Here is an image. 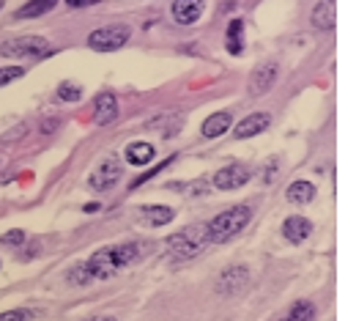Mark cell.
Wrapping results in <instances>:
<instances>
[{
    "mask_svg": "<svg viewBox=\"0 0 356 321\" xmlns=\"http://www.w3.org/2000/svg\"><path fill=\"white\" fill-rule=\"evenodd\" d=\"M312 25L318 31H334V25H337V0H321L312 8Z\"/></svg>",
    "mask_w": 356,
    "mask_h": 321,
    "instance_id": "30bf717a",
    "label": "cell"
},
{
    "mask_svg": "<svg viewBox=\"0 0 356 321\" xmlns=\"http://www.w3.org/2000/svg\"><path fill=\"white\" fill-rule=\"evenodd\" d=\"M93 3H99V0H66V6H72V8H86V6H93Z\"/></svg>",
    "mask_w": 356,
    "mask_h": 321,
    "instance_id": "4316f807",
    "label": "cell"
},
{
    "mask_svg": "<svg viewBox=\"0 0 356 321\" xmlns=\"http://www.w3.org/2000/svg\"><path fill=\"white\" fill-rule=\"evenodd\" d=\"M69 280H72L74 285H86V283H90L93 277L88 275V269H86V264H80V267H74V269L69 272Z\"/></svg>",
    "mask_w": 356,
    "mask_h": 321,
    "instance_id": "d4e9b609",
    "label": "cell"
},
{
    "mask_svg": "<svg viewBox=\"0 0 356 321\" xmlns=\"http://www.w3.org/2000/svg\"><path fill=\"white\" fill-rule=\"evenodd\" d=\"M230 124H233L230 113H214V116H209L203 121V138H220V135H225L230 130Z\"/></svg>",
    "mask_w": 356,
    "mask_h": 321,
    "instance_id": "2e32d148",
    "label": "cell"
},
{
    "mask_svg": "<svg viewBox=\"0 0 356 321\" xmlns=\"http://www.w3.org/2000/svg\"><path fill=\"white\" fill-rule=\"evenodd\" d=\"M250 179H252V171H250L247 165L233 162V165H225L222 171H217V176H214V187L227 192V189H238V187H244Z\"/></svg>",
    "mask_w": 356,
    "mask_h": 321,
    "instance_id": "52a82bcc",
    "label": "cell"
},
{
    "mask_svg": "<svg viewBox=\"0 0 356 321\" xmlns=\"http://www.w3.org/2000/svg\"><path fill=\"white\" fill-rule=\"evenodd\" d=\"M0 8H3V0H0Z\"/></svg>",
    "mask_w": 356,
    "mask_h": 321,
    "instance_id": "f546056e",
    "label": "cell"
},
{
    "mask_svg": "<svg viewBox=\"0 0 356 321\" xmlns=\"http://www.w3.org/2000/svg\"><path fill=\"white\" fill-rule=\"evenodd\" d=\"M285 198H288V203H296V206H305V203H310L312 198H315V184L312 182H293L288 187V192H285Z\"/></svg>",
    "mask_w": 356,
    "mask_h": 321,
    "instance_id": "ac0fdd59",
    "label": "cell"
},
{
    "mask_svg": "<svg viewBox=\"0 0 356 321\" xmlns=\"http://www.w3.org/2000/svg\"><path fill=\"white\" fill-rule=\"evenodd\" d=\"M274 83H277V63L268 61V63L258 66V69L252 72V77H250V96H255V99L264 96Z\"/></svg>",
    "mask_w": 356,
    "mask_h": 321,
    "instance_id": "9c48e42d",
    "label": "cell"
},
{
    "mask_svg": "<svg viewBox=\"0 0 356 321\" xmlns=\"http://www.w3.org/2000/svg\"><path fill=\"white\" fill-rule=\"evenodd\" d=\"M47 52H49V42L42 36H19L0 45L3 58H31V55H47Z\"/></svg>",
    "mask_w": 356,
    "mask_h": 321,
    "instance_id": "5b68a950",
    "label": "cell"
},
{
    "mask_svg": "<svg viewBox=\"0 0 356 321\" xmlns=\"http://www.w3.org/2000/svg\"><path fill=\"white\" fill-rule=\"evenodd\" d=\"M154 154H156L154 146H151V143H143V140L127 146V159H129V165H137V168L148 165V162L154 159Z\"/></svg>",
    "mask_w": 356,
    "mask_h": 321,
    "instance_id": "e0dca14e",
    "label": "cell"
},
{
    "mask_svg": "<svg viewBox=\"0 0 356 321\" xmlns=\"http://www.w3.org/2000/svg\"><path fill=\"white\" fill-rule=\"evenodd\" d=\"M31 319H33V313H31L28 308H17V311L0 313V321H31Z\"/></svg>",
    "mask_w": 356,
    "mask_h": 321,
    "instance_id": "cb8c5ba5",
    "label": "cell"
},
{
    "mask_svg": "<svg viewBox=\"0 0 356 321\" xmlns=\"http://www.w3.org/2000/svg\"><path fill=\"white\" fill-rule=\"evenodd\" d=\"M88 321H115L113 316H93V319H88Z\"/></svg>",
    "mask_w": 356,
    "mask_h": 321,
    "instance_id": "f1b7e54d",
    "label": "cell"
},
{
    "mask_svg": "<svg viewBox=\"0 0 356 321\" xmlns=\"http://www.w3.org/2000/svg\"><path fill=\"white\" fill-rule=\"evenodd\" d=\"M93 118H96V124H99V127H107V124H113V121L118 118V102H115V96H113V93H102V96L96 99Z\"/></svg>",
    "mask_w": 356,
    "mask_h": 321,
    "instance_id": "4fadbf2b",
    "label": "cell"
},
{
    "mask_svg": "<svg viewBox=\"0 0 356 321\" xmlns=\"http://www.w3.org/2000/svg\"><path fill=\"white\" fill-rule=\"evenodd\" d=\"M268 124H271V116H268V113H252V116L241 118V121L233 127V135H236V140L255 138V135L266 132Z\"/></svg>",
    "mask_w": 356,
    "mask_h": 321,
    "instance_id": "ba28073f",
    "label": "cell"
},
{
    "mask_svg": "<svg viewBox=\"0 0 356 321\" xmlns=\"http://www.w3.org/2000/svg\"><path fill=\"white\" fill-rule=\"evenodd\" d=\"M143 242H124V244H113V247H102L86 261V269L93 280H107L113 277L121 267L134 264L143 256Z\"/></svg>",
    "mask_w": 356,
    "mask_h": 321,
    "instance_id": "6da1fadb",
    "label": "cell"
},
{
    "mask_svg": "<svg viewBox=\"0 0 356 321\" xmlns=\"http://www.w3.org/2000/svg\"><path fill=\"white\" fill-rule=\"evenodd\" d=\"M247 283V267H230L220 277V291L222 294H236Z\"/></svg>",
    "mask_w": 356,
    "mask_h": 321,
    "instance_id": "9a60e30c",
    "label": "cell"
},
{
    "mask_svg": "<svg viewBox=\"0 0 356 321\" xmlns=\"http://www.w3.org/2000/svg\"><path fill=\"white\" fill-rule=\"evenodd\" d=\"M252 212L250 206H233L222 214H217L209 226H206V236H209V244H222V242H230L233 236H238L241 230L247 228Z\"/></svg>",
    "mask_w": 356,
    "mask_h": 321,
    "instance_id": "7a4b0ae2",
    "label": "cell"
},
{
    "mask_svg": "<svg viewBox=\"0 0 356 321\" xmlns=\"http://www.w3.org/2000/svg\"><path fill=\"white\" fill-rule=\"evenodd\" d=\"M58 0H28L19 11H17V19H33V17H42L49 8H55Z\"/></svg>",
    "mask_w": 356,
    "mask_h": 321,
    "instance_id": "d6986e66",
    "label": "cell"
},
{
    "mask_svg": "<svg viewBox=\"0 0 356 321\" xmlns=\"http://www.w3.org/2000/svg\"><path fill=\"white\" fill-rule=\"evenodd\" d=\"M22 75H25V72H22L19 66H3V69H0V88L8 86V83H14V80H22Z\"/></svg>",
    "mask_w": 356,
    "mask_h": 321,
    "instance_id": "7402d4cb",
    "label": "cell"
},
{
    "mask_svg": "<svg viewBox=\"0 0 356 321\" xmlns=\"http://www.w3.org/2000/svg\"><path fill=\"white\" fill-rule=\"evenodd\" d=\"M129 28L127 25H107V28H99L88 36V47L96 52H115L129 42Z\"/></svg>",
    "mask_w": 356,
    "mask_h": 321,
    "instance_id": "277c9868",
    "label": "cell"
},
{
    "mask_svg": "<svg viewBox=\"0 0 356 321\" xmlns=\"http://www.w3.org/2000/svg\"><path fill=\"white\" fill-rule=\"evenodd\" d=\"M55 127H58V121H55V118H52V121H47V124H44V132H52Z\"/></svg>",
    "mask_w": 356,
    "mask_h": 321,
    "instance_id": "83f0119b",
    "label": "cell"
},
{
    "mask_svg": "<svg viewBox=\"0 0 356 321\" xmlns=\"http://www.w3.org/2000/svg\"><path fill=\"white\" fill-rule=\"evenodd\" d=\"M241 49H244V22L233 19L227 25V52L230 55H241Z\"/></svg>",
    "mask_w": 356,
    "mask_h": 321,
    "instance_id": "ffe728a7",
    "label": "cell"
},
{
    "mask_svg": "<svg viewBox=\"0 0 356 321\" xmlns=\"http://www.w3.org/2000/svg\"><path fill=\"white\" fill-rule=\"evenodd\" d=\"M118 179H121V162H118L115 157H107V159L88 176V187L93 192H104V189H110L113 184H118Z\"/></svg>",
    "mask_w": 356,
    "mask_h": 321,
    "instance_id": "8992f818",
    "label": "cell"
},
{
    "mask_svg": "<svg viewBox=\"0 0 356 321\" xmlns=\"http://www.w3.org/2000/svg\"><path fill=\"white\" fill-rule=\"evenodd\" d=\"M310 233H312V223L305 220V217H299V214H293V217H288V220L282 223V236H285L291 244H302Z\"/></svg>",
    "mask_w": 356,
    "mask_h": 321,
    "instance_id": "7c38bea8",
    "label": "cell"
},
{
    "mask_svg": "<svg viewBox=\"0 0 356 321\" xmlns=\"http://www.w3.org/2000/svg\"><path fill=\"white\" fill-rule=\"evenodd\" d=\"M209 244V236H206V226H189L186 230L181 233H173L168 239V247L176 258H192L197 256L203 247Z\"/></svg>",
    "mask_w": 356,
    "mask_h": 321,
    "instance_id": "3957f363",
    "label": "cell"
},
{
    "mask_svg": "<svg viewBox=\"0 0 356 321\" xmlns=\"http://www.w3.org/2000/svg\"><path fill=\"white\" fill-rule=\"evenodd\" d=\"M58 96H60L63 102H77V99L83 96V88L74 86V83H63V86L58 88Z\"/></svg>",
    "mask_w": 356,
    "mask_h": 321,
    "instance_id": "603a6c76",
    "label": "cell"
},
{
    "mask_svg": "<svg viewBox=\"0 0 356 321\" xmlns=\"http://www.w3.org/2000/svg\"><path fill=\"white\" fill-rule=\"evenodd\" d=\"M0 242H3V244H17V247H19V244L25 242V233H22L19 228H14V230H8V233H3Z\"/></svg>",
    "mask_w": 356,
    "mask_h": 321,
    "instance_id": "484cf974",
    "label": "cell"
},
{
    "mask_svg": "<svg viewBox=\"0 0 356 321\" xmlns=\"http://www.w3.org/2000/svg\"><path fill=\"white\" fill-rule=\"evenodd\" d=\"M203 3L206 0H176L173 3V19L178 25H192L200 19L203 14Z\"/></svg>",
    "mask_w": 356,
    "mask_h": 321,
    "instance_id": "8fae6325",
    "label": "cell"
},
{
    "mask_svg": "<svg viewBox=\"0 0 356 321\" xmlns=\"http://www.w3.org/2000/svg\"><path fill=\"white\" fill-rule=\"evenodd\" d=\"M143 214L151 220V226H168V223L176 217V212H173L170 206H145Z\"/></svg>",
    "mask_w": 356,
    "mask_h": 321,
    "instance_id": "44dd1931",
    "label": "cell"
},
{
    "mask_svg": "<svg viewBox=\"0 0 356 321\" xmlns=\"http://www.w3.org/2000/svg\"><path fill=\"white\" fill-rule=\"evenodd\" d=\"M315 319V305H312L310 299H296V302H291L277 319L271 321H312Z\"/></svg>",
    "mask_w": 356,
    "mask_h": 321,
    "instance_id": "5bb4252c",
    "label": "cell"
}]
</instances>
